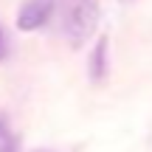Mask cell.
<instances>
[{
	"label": "cell",
	"instance_id": "6da1fadb",
	"mask_svg": "<svg viewBox=\"0 0 152 152\" xmlns=\"http://www.w3.org/2000/svg\"><path fill=\"white\" fill-rule=\"evenodd\" d=\"M96 26H99V0H65L62 28L73 48L85 45L87 37L96 31Z\"/></svg>",
	"mask_w": 152,
	"mask_h": 152
},
{
	"label": "cell",
	"instance_id": "7a4b0ae2",
	"mask_svg": "<svg viewBox=\"0 0 152 152\" xmlns=\"http://www.w3.org/2000/svg\"><path fill=\"white\" fill-rule=\"evenodd\" d=\"M54 14V0H28L23 3L20 14H17V26L23 31H34V28L45 26Z\"/></svg>",
	"mask_w": 152,
	"mask_h": 152
},
{
	"label": "cell",
	"instance_id": "3957f363",
	"mask_svg": "<svg viewBox=\"0 0 152 152\" xmlns=\"http://www.w3.org/2000/svg\"><path fill=\"white\" fill-rule=\"evenodd\" d=\"M104 54H107V39H99L96 48H93V56H90V76L93 79L104 76Z\"/></svg>",
	"mask_w": 152,
	"mask_h": 152
},
{
	"label": "cell",
	"instance_id": "277c9868",
	"mask_svg": "<svg viewBox=\"0 0 152 152\" xmlns=\"http://www.w3.org/2000/svg\"><path fill=\"white\" fill-rule=\"evenodd\" d=\"M0 152H17V141L11 135L9 124L3 121V115H0Z\"/></svg>",
	"mask_w": 152,
	"mask_h": 152
},
{
	"label": "cell",
	"instance_id": "5b68a950",
	"mask_svg": "<svg viewBox=\"0 0 152 152\" xmlns=\"http://www.w3.org/2000/svg\"><path fill=\"white\" fill-rule=\"evenodd\" d=\"M6 54H9V37H6L3 26H0V59H6Z\"/></svg>",
	"mask_w": 152,
	"mask_h": 152
}]
</instances>
